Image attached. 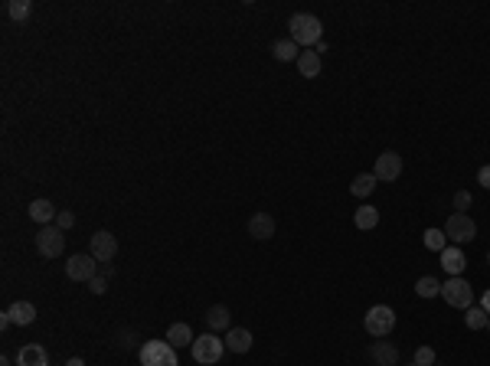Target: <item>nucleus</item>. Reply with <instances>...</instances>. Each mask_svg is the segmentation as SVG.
Returning <instances> with one entry per match:
<instances>
[{"label": "nucleus", "mask_w": 490, "mask_h": 366, "mask_svg": "<svg viewBox=\"0 0 490 366\" xmlns=\"http://www.w3.org/2000/svg\"><path fill=\"white\" fill-rule=\"evenodd\" d=\"M288 30H291V39L301 46V50H311L324 39V23L317 20L314 13H294L288 20Z\"/></svg>", "instance_id": "f257e3e1"}, {"label": "nucleus", "mask_w": 490, "mask_h": 366, "mask_svg": "<svg viewBox=\"0 0 490 366\" xmlns=\"http://www.w3.org/2000/svg\"><path fill=\"white\" fill-rule=\"evenodd\" d=\"M363 327L369 337H386V334H392V327H396V311H392L389 304L369 307L363 314Z\"/></svg>", "instance_id": "f03ea898"}, {"label": "nucleus", "mask_w": 490, "mask_h": 366, "mask_svg": "<svg viewBox=\"0 0 490 366\" xmlns=\"http://www.w3.org/2000/svg\"><path fill=\"white\" fill-rule=\"evenodd\" d=\"M141 366H180L176 347L167 340H147L141 347Z\"/></svg>", "instance_id": "7ed1b4c3"}, {"label": "nucleus", "mask_w": 490, "mask_h": 366, "mask_svg": "<svg viewBox=\"0 0 490 366\" xmlns=\"http://www.w3.org/2000/svg\"><path fill=\"white\" fill-rule=\"evenodd\" d=\"M193 360L196 363H203V366H213V363H219L223 360V354H226V340H219L216 334H203V337H196L193 340Z\"/></svg>", "instance_id": "20e7f679"}, {"label": "nucleus", "mask_w": 490, "mask_h": 366, "mask_svg": "<svg viewBox=\"0 0 490 366\" xmlns=\"http://www.w3.org/2000/svg\"><path fill=\"white\" fill-rule=\"evenodd\" d=\"M445 236H448L454 245H467V242L478 239V223L465 213H451L448 223H445Z\"/></svg>", "instance_id": "39448f33"}, {"label": "nucleus", "mask_w": 490, "mask_h": 366, "mask_svg": "<svg viewBox=\"0 0 490 366\" xmlns=\"http://www.w3.org/2000/svg\"><path fill=\"white\" fill-rule=\"evenodd\" d=\"M441 298L451 304V307H461V311H467V307H474V291H471V285H467L465 278H448L445 285H441Z\"/></svg>", "instance_id": "423d86ee"}, {"label": "nucleus", "mask_w": 490, "mask_h": 366, "mask_svg": "<svg viewBox=\"0 0 490 366\" xmlns=\"http://www.w3.org/2000/svg\"><path fill=\"white\" fill-rule=\"evenodd\" d=\"M37 249L39 255H46V258H59L65 249V236L59 226H43L37 232Z\"/></svg>", "instance_id": "0eeeda50"}, {"label": "nucleus", "mask_w": 490, "mask_h": 366, "mask_svg": "<svg viewBox=\"0 0 490 366\" xmlns=\"http://www.w3.org/2000/svg\"><path fill=\"white\" fill-rule=\"evenodd\" d=\"M373 177L382 180V183H392V180L402 177V157L396 151H382L376 157V167H373Z\"/></svg>", "instance_id": "6e6552de"}, {"label": "nucleus", "mask_w": 490, "mask_h": 366, "mask_svg": "<svg viewBox=\"0 0 490 366\" xmlns=\"http://www.w3.org/2000/svg\"><path fill=\"white\" fill-rule=\"evenodd\" d=\"M95 268H99L95 255H72V258L65 262V275L72 278V281H92V278H95Z\"/></svg>", "instance_id": "1a4fd4ad"}, {"label": "nucleus", "mask_w": 490, "mask_h": 366, "mask_svg": "<svg viewBox=\"0 0 490 366\" xmlns=\"http://www.w3.org/2000/svg\"><path fill=\"white\" fill-rule=\"evenodd\" d=\"M92 255H95V262H112L114 255H118V239H114L108 229H99L92 236Z\"/></svg>", "instance_id": "9d476101"}, {"label": "nucleus", "mask_w": 490, "mask_h": 366, "mask_svg": "<svg viewBox=\"0 0 490 366\" xmlns=\"http://www.w3.org/2000/svg\"><path fill=\"white\" fill-rule=\"evenodd\" d=\"M275 229H278V223H275V216L272 213H255L249 219V236H255V239H272L275 236Z\"/></svg>", "instance_id": "9b49d317"}, {"label": "nucleus", "mask_w": 490, "mask_h": 366, "mask_svg": "<svg viewBox=\"0 0 490 366\" xmlns=\"http://www.w3.org/2000/svg\"><path fill=\"white\" fill-rule=\"evenodd\" d=\"M17 366H50V354H46V347H39V343H26V347H20V354H17Z\"/></svg>", "instance_id": "f8f14e48"}, {"label": "nucleus", "mask_w": 490, "mask_h": 366, "mask_svg": "<svg viewBox=\"0 0 490 366\" xmlns=\"http://www.w3.org/2000/svg\"><path fill=\"white\" fill-rule=\"evenodd\" d=\"M465 265H467V258H465V249H461V245H448V249L441 252V268H445L451 278L461 275Z\"/></svg>", "instance_id": "ddd939ff"}, {"label": "nucleus", "mask_w": 490, "mask_h": 366, "mask_svg": "<svg viewBox=\"0 0 490 366\" xmlns=\"http://www.w3.org/2000/svg\"><path fill=\"white\" fill-rule=\"evenodd\" d=\"M369 356H373L379 366H399V350H396L392 343H386V340L373 343V347H369Z\"/></svg>", "instance_id": "4468645a"}, {"label": "nucleus", "mask_w": 490, "mask_h": 366, "mask_svg": "<svg viewBox=\"0 0 490 366\" xmlns=\"http://www.w3.org/2000/svg\"><path fill=\"white\" fill-rule=\"evenodd\" d=\"M56 206H52L50 200H33L30 203V219L33 223H39V226H52V219H56Z\"/></svg>", "instance_id": "2eb2a0df"}, {"label": "nucleus", "mask_w": 490, "mask_h": 366, "mask_svg": "<svg viewBox=\"0 0 490 366\" xmlns=\"http://www.w3.org/2000/svg\"><path fill=\"white\" fill-rule=\"evenodd\" d=\"M226 347H229V354H249L252 350V334L245 327H229Z\"/></svg>", "instance_id": "dca6fc26"}, {"label": "nucleus", "mask_w": 490, "mask_h": 366, "mask_svg": "<svg viewBox=\"0 0 490 366\" xmlns=\"http://www.w3.org/2000/svg\"><path fill=\"white\" fill-rule=\"evenodd\" d=\"M7 314H10L13 324H20V327H26V324H33L37 321V304H30V301H17L7 307Z\"/></svg>", "instance_id": "f3484780"}, {"label": "nucleus", "mask_w": 490, "mask_h": 366, "mask_svg": "<svg viewBox=\"0 0 490 366\" xmlns=\"http://www.w3.org/2000/svg\"><path fill=\"white\" fill-rule=\"evenodd\" d=\"M272 56H275L278 63H298V56H301V46L294 43V39H278L275 46H272Z\"/></svg>", "instance_id": "a211bd4d"}, {"label": "nucleus", "mask_w": 490, "mask_h": 366, "mask_svg": "<svg viewBox=\"0 0 490 366\" xmlns=\"http://www.w3.org/2000/svg\"><path fill=\"white\" fill-rule=\"evenodd\" d=\"M193 330H190V324H170V330H167V343H174L176 350L180 347H193Z\"/></svg>", "instance_id": "6ab92c4d"}, {"label": "nucleus", "mask_w": 490, "mask_h": 366, "mask_svg": "<svg viewBox=\"0 0 490 366\" xmlns=\"http://www.w3.org/2000/svg\"><path fill=\"white\" fill-rule=\"evenodd\" d=\"M298 69H301L304 79H317L320 76V56L311 50H304L301 56H298Z\"/></svg>", "instance_id": "aec40b11"}, {"label": "nucleus", "mask_w": 490, "mask_h": 366, "mask_svg": "<svg viewBox=\"0 0 490 366\" xmlns=\"http://www.w3.org/2000/svg\"><path fill=\"white\" fill-rule=\"evenodd\" d=\"M229 307L226 304H213L210 311H206V324H210V330H229Z\"/></svg>", "instance_id": "412c9836"}, {"label": "nucleus", "mask_w": 490, "mask_h": 366, "mask_svg": "<svg viewBox=\"0 0 490 366\" xmlns=\"http://www.w3.org/2000/svg\"><path fill=\"white\" fill-rule=\"evenodd\" d=\"M353 223H356V229H376L379 226V210L376 206H360L356 216H353Z\"/></svg>", "instance_id": "4be33fe9"}, {"label": "nucleus", "mask_w": 490, "mask_h": 366, "mask_svg": "<svg viewBox=\"0 0 490 366\" xmlns=\"http://www.w3.org/2000/svg\"><path fill=\"white\" fill-rule=\"evenodd\" d=\"M376 183H379V180L373 177V174H360V177L350 183V193H353V196H369V193L376 190Z\"/></svg>", "instance_id": "5701e85b"}, {"label": "nucleus", "mask_w": 490, "mask_h": 366, "mask_svg": "<svg viewBox=\"0 0 490 366\" xmlns=\"http://www.w3.org/2000/svg\"><path fill=\"white\" fill-rule=\"evenodd\" d=\"M415 291H418V298H438V294H441V285H438V278L422 275L418 281H415Z\"/></svg>", "instance_id": "b1692460"}, {"label": "nucleus", "mask_w": 490, "mask_h": 366, "mask_svg": "<svg viewBox=\"0 0 490 366\" xmlns=\"http://www.w3.org/2000/svg\"><path fill=\"white\" fill-rule=\"evenodd\" d=\"M425 249L431 252H445L448 249V236H445V229H425Z\"/></svg>", "instance_id": "393cba45"}, {"label": "nucleus", "mask_w": 490, "mask_h": 366, "mask_svg": "<svg viewBox=\"0 0 490 366\" xmlns=\"http://www.w3.org/2000/svg\"><path fill=\"white\" fill-rule=\"evenodd\" d=\"M487 311L484 307H467L465 311V324H467V330H484L487 327Z\"/></svg>", "instance_id": "a878e982"}, {"label": "nucleus", "mask_w": 490, "mask_h": 366, "mask_svg": "<svg viewBox=\"0 0 490 366\" xmlns=\"http://www.w3.org/2000/svg\"><path fill=\"white\" fill-rule=\"evenodd\" d=\"M7 13H10V20L23 23L26 17H30V0H10V3H7Z\"/></svg>", "instance_id": "bb28decb"}, {"label": "nucleus", "mask_w": 490, "mask_h": 366, "mask_svg": "<svg viewBox=\"0 0 490 366\" xmlns=\"http://www.w3.org/2000/svg\"><path fill=\"white\" fill-rule=\"evenodd\" d=\"M435 363V350L431 347H418L415 350V366H431Z\"/></svg>", "instance_id": "cd10ccee"}, {"label": "nucleus", "mask_w": 490, "mask_h": 366, "mask_svg": "<svg viewBox=\"0 0 490 366\" xmlns=\"http://www.w3.org/2000/svg\"><path fill=\"white\" fill-rule=\"evenodd\" d=\"M56 226L63 229V232H65V229H72V226H76V216L69 213V210H63V213L56 216Z\"/></svg>", "instance_id": "c85d7f7f"}, {"label": "nucleus", "mask_w": 490, "mask_h": 366, "mask_svg": "<svg viewBox=\"0 0 490 366\" xmlns=\"http://www.w3.org/2000/svg\"><path fill=\"white\" fill-rule=\"evenodd\" d=\"M467 206H471V193H467V190L454 193V210H458V213H465Z\"/></svg>", "instance_id": "c756f323"}, {"label": "nucleus", "mask_w": 490, "mask_h": 366, "mask_svg": "<svg viewBox=\"0 0 490 366\" xmlns=\"http://www.w3.org/2000/svg\"><path fill=\"white\" fill-rule=\"evenodd\" d=\"M478 183H480V187H487V190H490V164H487V167H480V170H478Z\"/></svg>", "instance_id": "7c9ffc66"}, {"label": "nucleus", "mask_w": 490, "mask_h": 366, "mask_svg": "<svg viewBox=\"0 0 490 366\" xmlns=\"http://www.w3.org/2000/svg\"><path fill=\"white\" fill-rule=\"evenodd\" d=\"M88 288L95 291V294H105V278H99V275H95L92 281H88Z\"/></svg>", "instance_id": "2f4dec72"}, {"label": "nucleus", "mask_w": 490, "mask_h": 366, "mask_svg": "<svg viewBox=\"0 0 490 366\" xmlns=\"http://www.w3.org/2000/svg\"><path fill=\"white\" fill-rule=\"evenodd\" d=\"M480 307H484V311H487V314H490V288L484 291V298H480Z\"/></svg>", "instance_id": "473e14b6"}, {"label": "nucleus", "mask_w": 490, "mask_h": 366, "mask_svg": "<svg viewBox=\"0 0 490 366\" xmlns=\"http://www.w3.org/2000/svg\"><path fill=\"white\" fill-rule=\"evenodd\" d=\"M65 366H85V363H82L79 356H72V360H69V363H65Z\"/></svg>", "instance_id": "72a5a7b5"}, {"label": "nucleus", "mask_w": 490, "mask_h": 366, "mask_svg": "<svg viewBox=\"0 0 490 366\" xmlns=\"http://www.w3.org/2000/svg\"><path fill=\"white\" fill-rule=\"evenodd\" d=\"M0 366H10V360H7V356H3V360H0Z\"/></svg>", "instance_id": "f704fd0d"}, {"label": "nucleus", "mask_w": 490, "mask_h": 366, "mask_svg": "<svg viewBox=\"0 0 490 366\" xmlns=\"http://www.w3.org/2000/svg\"><path fill=\"white\" fill-rule=\"evenodd\" d=\"M487 327H490V317H487Z\"/></svg>", "instance_id": "c9c22d12"}, {"label": "nucleus", "mask_w": 490, "mask_h": 366, "mask_svg": "<svg viewBox=\"0 0 490 366\" xmlns=\"http://www.w3.org/2000/svg\"><path fill=\"white\" fill-rule=\"evenodd\" d=\"M487 262H490V252H487Z\"/></svg>", "instance_id": "e433bc0d"}, {"label": "nucleus", "mask_w": 490, "mask_h": 366, "mask_svg": "<svg viewBox=\"0 0 490 366\" xmlns=\"http://www.w3.org/2000/svg\"><path fill=\"white\" fill-rule=\"evenodd\" d=\"M412 366H415V363H412Z\"/></svg>", "instance_id": "4c0bfd02"}]
</instances>
